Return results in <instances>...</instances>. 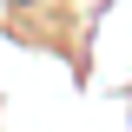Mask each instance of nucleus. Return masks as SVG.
I'll return each instance as SVG.
<instances>
[{
	"label": "nucleus",
	"mask_w": 132,
	"mask_h": 132,
	"mask_svg": "<svg viewBox=\"0 0 132 132\" xmlns=\"http://www.w3.org/2000/svg\"><path fill=\"white\" fill-rule=\"evenodd\" d=\"M13 7H20V0H13Z\"/></svg>",
	"instance_id": "nucleus-1"
}]
</instances>
